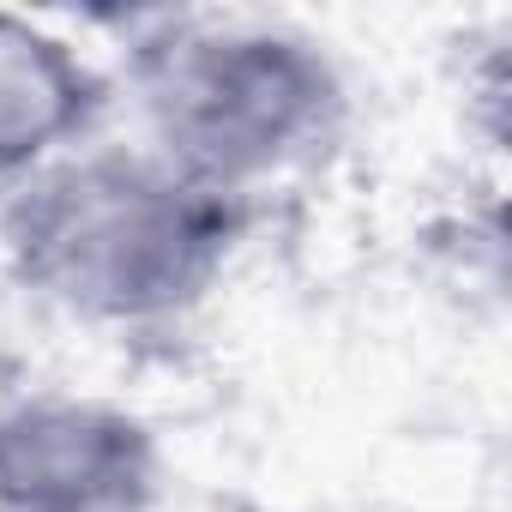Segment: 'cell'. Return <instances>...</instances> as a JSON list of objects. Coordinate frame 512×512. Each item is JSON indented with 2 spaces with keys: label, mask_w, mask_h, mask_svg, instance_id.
<instances>
[{
  "label": "cell",
  "mask_w": 512,
  "mask_h": 512,
  "mask_svg": "<svg viewBox=\"0 0 512 512\" xmlns=\"http://www.w3.org/2000/svg\"><path fill=\"white\" fill-rule=\"evenodd\" d=\"M253 217L260 205L139 139H91L0 193V253L43 308L97 332H157L223 290Z\"/></svg>",
  "instance_id": "obj_1"
},
{
  "label": "cell",
  "mask_w": 512,
  "mask_h": 512,
  "mask_svg": "<svg viewBox=\"0 0 512 512\" xmlns=\"http://www.w3.org/2000/svg\"><path fill=\"white\" fill-rule=\"evenodd\" d=\"M127 85L157 157L193 181L260 205L272 187L320 169L350 127L338 55L260 13H127Z\"/></svg>",
  "instance_id": "obj_2"
},
{
  "label": "cell",
  "mask_w": 512,
  "mask_h": 512,
  "mask_svg": "<svg viewBox=\"0 0 512 512\" xmlns=\"http://www.w3.org/2000/svg\"><path fill=\"white\" fill-rule=\"evenodd\" d=\"M169 464L157 428L85 392L0 404V512H157Z\"/></svg>",
  "instance_id": "obj_3"
},
{
  "label": "cell",
  "mask_w": 512,
  "mask_h": 512,
  "mask_svg": "<svg viewBox=\"0 0 512 512\" xmlns=\"http://www.w3.org/2000/svg\"><path fill=\"white\" fill-rule=\"evenodd\" d=\"M109 109L115 79L73 31L0 7V193L103 139Z\"/></svg>",
  "instance_id": "obj_4"
}]
</instances>
